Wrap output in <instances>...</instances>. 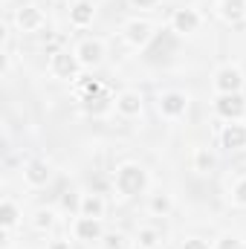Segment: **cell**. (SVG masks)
I'll return each instance as SVG.
<instances>
[{
    "label": "cell",
    "instance_id": "cell-13",
    "mask_svg": "<svg viewBox=\"0 0 246 249\" xmlns=\"http://www.w3.org/2000/svg\"><path fill=\"white\" fill-rule=\"evenodd\" d=\"M214 113L223 122H235L246 116V99L244 93H232V96H214Z\"/></svg>",
    "mask_w": 246,
    "mask_h": 249
},
{
    "label": "cell",
    "instance_id": "cell-29",
    "mask_svg": "<svg viewBox=\"0 0 246 249\" xmlns=\"http://www.w3.org/2000/svg\"><path fill=\"white\" fill-rule=\"evenodd\" d=\"M47 249H72V247H70L67 238H53V241L47 244Z\"/></svg>",
    "mask_w": 246,
    "mask_h": 249
},
{
    "label": "cell",
    "instance_id": "cell-12",
    "mask_svg": "<svg viewBox=\"0 0 246 249\" xmlns=\"http://www.w3.org/2000/svg\"><path fill=\"white\" fill-rule=\"evenodd\" d=\"M142 107H145V99H142V93L133 90V87L119 90V93L113 96V110H116L119 116H124V119H136V116H142Z\"/></svg>",
    "mask_w": 246,
    "mask_h": 249
},
{
    "label": "cell",
    "instance_id": "cell-27",
    "mask_svg": "<svg viewBox=\"0 0 246 249\" xmlns=\"http://www.w3.org/2000/svg\"><path fill=\"white\" fill-rule=\"evenodd\" d=\"M124 241H127V238H124L122 232H110V235H105V247L107 249H127Z\"/></svg>",
    "mask_w": 246,
    "mask_h": 249
},
{
    "label": "cell",
    "instance_id": "cell-22",
    "mask_svg": "<svg viewBox=\"0 0 246 249\" xmlns=\"http://www.w3.org/2000/svg\"><path fill=\"white\" fill-rule=\"evenodd\" d=\"M75 93H78L81 102H87V99L102 96V93H105V84H102L99 78H78V81H75Z\"/></svg>",
    "mask_w": 246,
    "mask_h": 249
},
{
    "label": "cell",
    "instance_id": "cell-32",
    "mask_svg": "<svg viewBox=\"0 0 246 249\" xmlns=\"http://www.w3.org/2000/svg\"><path fill=\"white\" fill-rule=\"evenodd\" d=\"M244 23H246V20H244Z\"/></svg>",
    "mask_w": 246,
    "mask_h": 249
},
{
    "label": "cell",
    "instance_id": "cell-23",
    "mask_svg": "<svg viewBox=\"0 0 246 249\" xmlns=\"http://www.w3.org/2000/svg\"><path fill=\"white\" fill-rule=\"evenodd\" d=\"M81 107H84V113H90V116H102V113L113 110V96L102 93V96H96V99H87V102H81Z\"/></svg>",
    "mask_w": 246,
    "mask_h": 249
},
{
    "label": "cell",
    "instance_id": "cell-21",
    "mask_svg": "<svg viewBox=\"0 0 246 249\" xmlns=\"http://www.w3.org/2000/svg\"><path fill=\"white\" fill-rule=\"evenodd\" d=\"M29 223H32V229H38V232H50V229L55 226V209H50V206L35 209L32 217H29Z\"/></svg>",
    "mask_w": 246,
    "mask_h": 249
},
{
    "label": "cell",
    "instance_id": "cell-28",
    "mask_svg": "<svg viewBox=\"0 0 246 249\" xmlns=\"http://www.w3.org/2000/svg\"><path fill=\"white\" fill-rule=\"evenodd\" d=\"M162 0H130V6L133 9H142V12H151V9H157Z\"/></svg>",
    "mask_w": 246,
    "mask_h": 249
},
{
    "label": "cell",
    "instance_id": "cell-4",
    "mask_svg": "<svg viewBox=\"0 0 246 249\" xmlns=\"http://www.w3.org/2000/svg\"><path fill=\"white\" fill-rule=\"evenodd\" d=\"M188 105H191V99H188L185 90H162V93L157 96V110H159V116L168 119V122L183 119L185 113H188Z\"/></svg>",
    "mask_w": 246,
    "mask_h": 249
},
{
    "label": "cell",
    "instance_id": "cell-24",
    "mask_svg": "<svg viewBox=\"0 0 246 249\" xmlns=\"http://www.w3.org/2000/svg\"><path fill=\"white\" fill-rule=\"evenodd\" d=\"M211 249H246V241L235 232H220L214 241H211Z\"/></svg>",
    "mask_w": 246,
    "mask_h": 249
},
{
    "label": "cell",
    "instance_id": "cell-20",
    "mask_svg": "<svg viewBox=\"0 0 246 249\" xmlns=\"http://www.w3.org/2000/svg\"><path fill=\"white\" fill-rule=\"evenodd\" d=\"M133 244H139L142 249H159L162 247V235L157 226H139L133 235Z\"/></svg>",
    "mask_w": 246,
    "mask_h": 249
},
{
    "label": "cell",
    "instance_id": "cell-19",
    "mask_svg": "<svg viewBox=\"0 0 246 249\" xmlns=\"http://www.w3.org/2000/svg\"><path fill=\"white\" fill-rule=\"evenodd\" d=\"M217 165V157H214V151L211 148H194V154H191V168L197 171V174H209L211 168Z\"/></svg>",
    "mask_w": 246,
    "mask_h": 249
},
{
    "label": "cell",
    "instance_id": "cell-30",
    "mask_svg": "<svg viewBox=\"0 0 246 249\" xmlns=\"http://www.w3.org/2000/svg\"><path fill=\"white\" fill-rule=\"evenodd\" d=\"M127 249H142V247H139V244H130V247H127Z\"/></svg>",
    "mask_w": 246,
    "mask_h": 249
},
{
    "label": "cell",
    "instance_id": "cell-7",
    "mask_svg": "<svg viewBox=\"0 0 246 249\" xmlns=\"http://www.w3.org/2000/svg\"><path fill=\"white\" fill-rule=\"evenodd\" d=\"M53 162L50 160H41V157H32V160H26L23 162V171H20V177H23V183L29 188H44L53 183Z\"/></svg>",
    "mask_w": 246,
    "mask_h": 249
},
{
    "label": "cell",
    "instance_id": "cell-10",
    "mask_svg": "<svg viewBox=\"0 0 246 249\" xmlns=\"http://www.w3.org/2000/svg\"><path fill=\"white\" fill-rule=\"evenodd\" d=\"M217 142L223 151L229 154H241L246 151V122L244 119H235V122H226L217 133Z\"/></svg>",
    "mask_w": 246,
    "mask_h": 249
},
{
    "label": "cell",
    "instance_id": "cell-15",
    "mask_svg": "<svg viewBox=\"0 0 246 249\" xmlns=\"http://www.w3.org/2000/svg\"><path fill=\"white\" fill-rule=\"evenodd\" d=\"M78 214H87V217H102L107 214V200L96 191H81V200H78Z\"/></svg>",
    "mask_w": 246,
    "mask_h": 249
},
{
    "label": "cell",
    "instance_id": "cell-6",
    "mask_svg": "<svg viewBox=\"0 0 246 249\" xmlns=\"http://www.w3.org/2000/svg\"><path fill=\"white\" fill-rule=\"evenodd\" d=\"M154 23L145 20V18H130L122 26V41L130 47V50H145L151 41H154Z\"/></svg>",
    "mask_w": 246,
    "mask_h": 249
},
{
    "label": "cell",
    "instance_id": "cell-1",
    "mask_svg": "<svg viewBox=\"0 0 246 249\" xmlns=\"http://www.w3.org/2000/svg\"><path fill=\"white\" fill-rule=\"evenodd\" d=\"M151 188V174L142 162H133L127 160L122 165H116L113 171V191L122 197V200H133L139 194H148Z\"/></svg>",
    "mask_w": 246,
    "mask_h": 249
},
{
    "label": "cell",
    "instance_id": "cell-31",
    "mask_svg": "<svg viewBox=\"0 0 246 249\" xmlns=\"http://www.w3.org/2000/svg\"><path fill=\"white\" fill-rule=\"evenodd\" d=\"M55 3H64V0H55Z\"/></svg>",
    "mask_w": 246,
    "mask_h": 249
},
{
    "label": "cell",
    "instance_id": "cell-9",
    "mask_svg": "<svg viewBox=\"0 0 246 249\" xmlns=\"http://www.w3.org/2000/svg\"><path fill=\"white\" fill-rule=\"evenodd\" d=\"M75 55H78V61H81L84 70H99V67L105 64L107 47H105V41H102V38H84V41H78Z\"/></svg>",
    "mask_w": 246,
    "mask_h": 249
},
{
    "label": "cell",
    "instance_id": "cell-25",
    "mask_svg": "<svg viewBox=\"0 0 246 249\" xmlns=\"http://www.w3.org/2000/svg\"><path fill=\"white\" fill-rule=\"evenodd\" d=\"M229 200L238 206V209H246V177H238L232 188H229Z\"/></svg>",
    "mask_w": 246,
    "mask_h": 249
},
{
    "label": "cell",
    "instance_id": "cell-17",
    "mask_svg": "<svg viewBox=\"0 0 246 249\" xmlns=\"http://www.w3.org/2000/svg\"><path fill=\"white\" fill-rule=\"evenodd\" d=\"M217 15L226 23H244L246 20V0H220Z\"/></svg>",
    "mask_w": 246,
    "mask_h": 249
},
{
    "label": "cell",
    "instance_id": "cell-3",
    "mask_svg": "<svg viewBox=\"0 0 246 249\" xmlns=\"http://www.w3.org/2000/svg\"><path fill=\"white\" fill-rule=\"evenodd\" d=\"M246 75L238 64H220L211 75V90L217 96H232V93H244Z\"/></svg>",
    "mask_w": 246,
    "mask_h": 249
},
{
    "label": "cell",
    "instance_id": "cell-8",
    "mask_svg": "<svg viewBox=\"0 0 246 249\" xmlns=\"http://www.w3.org/2000/svg\"><path fill=\"white\" fill-rule=\"evenodd\" d=\"M72 238L81 241V244H99L105 241V220L102 217H87V214H78L70 226Z\"/></svg>",
    "mask_w": 246,
    "mask_h": 249
},
{
    "label": "cell",
    "instance_id": "cell-2",
    "mask_svg": "<svg viewBox=\"0 0 246 249\" xmlns=\"http://www.w3.org/2000/svg\"><path fill=\"white\" fill-rule=\"evenodd\" d=\"M47 70H50V75L53 78H58V81H78L81 78V61H78V55H75V50H53L50 53V61H47Z\"/></svg>",
    "mask_w": 246,
    "mask_h": 249
},
{
    "label": "cell",
    "instance_id": "cell-16",
    "mask_svg": "<svg viewBox=\"0 0 246 249\" xmlns=\"http://www.w3.org/2000/svg\"><path fill=\"white\" fill-rule=\"evenodd\" d=\"M20 223H23V209L12 197H3V203H0V229L3 232H15Z\"/></svg>",
    "mask_w": 246,
    "mask_h": 249
},
{
    "label": "cell",
    "instance_id": "cell-18",
    "mask_svg": "<svg viewBox=\"0 0 246 249\" xmlns=\"http://www.w3.org/2000/svg\"><path fill=\"white\" fill-rule=\"evenodd\" d=\"M174 212V197L168 191H154L148 194V214L154 217H168Z\"/></svg>",
    "mask_w": 246,
    "mask_h": 249
},
{
    "label": "cell",
    "instance_id": "cell-5",
    "mask_svg": "<svg viewBox=\"0 0 246 249\" xmlns=\"http://www.w3.org/2000/svg\"><path fill=\"white\" fill-rule=\"evenodd\" d=\"M12 23H15L18 32L35 35V32H41V29L47 26V12H44L41 6H35V3H26V6H18V9H15Z\"/></svg>",
    "mask_w": 246,
    "mask_h": 249
},
{
    "label": "cell",
    "instance_id": "cell-11",
    "mask_svg": "<svg viewBox=\"0 0 246 249\" xmlns=\"http://www.w3.org/2000/svg\"><path fill=\"white\" fill-rule=\"evenodd\" d=\"M168 26H171V32H177V35H194V32L203 26V15H200L194 6H180V9L171 12Z\"/></svg>",
    "mask_w": 246,
    "mask_h": 249
},
{
    "label": "cell",
    "instance_id": "cell-14",
    "mask_svg": "<svg viewBox=\"0 0 246 249\" xmlns=\"http://www.w3.org/2000/svg\"><path fill=\"white\" fill-rule=\"evenodd\" d=\"M93 20H96V3L93 0H75L70 6V26L87 29V26H93Z\"/></svg>",
    "mask_w": 246,
    "mask_h": 249
},
{
    "label": "cell",
    "instance_id": "cell-26",
    "mask_svg": "<svg viewBox=\"0 0 246 249\" xmlns=\"http://www.w3.org/2000/svg\"><path fill=\"white\" fill-rule=\"evenodd\" d=\"M177 249H211V244L206 238H200V235H185Z\"/></svg>",
    "mask_w": 246,
    "mask_h": 249
}]
</instances>
